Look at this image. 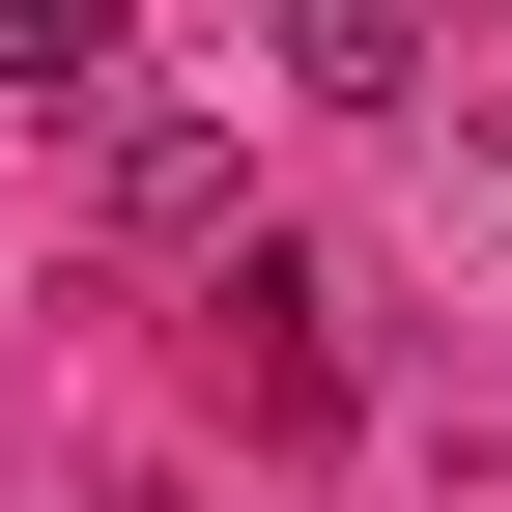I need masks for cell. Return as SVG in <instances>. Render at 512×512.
<instances>
[{"mask_svg":"<svg viewBox=\"0 0 512 512\" xmlns=\"http://www.w3.org/2000/svg\"><path fill=\"white\" fill-rule=\"evenodd\" d=\"M86 171H114L143 256H228V114H86Z\"/></svg>","mask_w":512,"mask_h":512,"instance_id":"obj_1","label":"cell"},{"mask_svg":"<svg viewBox=\"0 0 512 512\" xmlns=\"http://www.w3.org/2000/svg\"><path fill=\"white\" fill-rule=\"evenodd\" d=\"M114 57H143V0H0V114H114Z\"/></svg>","mask_w":512,"mask_h":512,"instance_id":"obj_3","label":"cell"},{"mask_svg":"<svg viewBox=\"0 0 512 512\" xmlns=\"http://www.w3.org/2000/svg\"><path fill=\"white\" fill-rule=\"evenodd\" d=\"M427 57H456V0H285V86L313 114H399Z\"/></svg>","mask_w":512,"mask_h":512,"instance_id":"obj_2","label":"cell"}]
</instances>
